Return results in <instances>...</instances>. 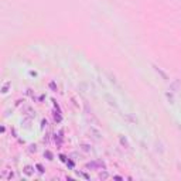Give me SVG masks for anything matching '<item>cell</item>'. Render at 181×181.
Wrapping results in <instances>:
<instances>
[{"label":"cell","mask_w":181,"mask_h":181,"mask_svg":"<svg viewBox=\"0 0 181 181\" xmlns=\"http://www.w3.org/2000/svg\"><path fill=\"white\" fill-rule=\"evenodd\" d=\"M108 177H109V174H108L106 171H102L100 174H99V178H100V180H106Z\"/></svg>","instance_id":"9c48e42d"},{"label":"cell","mask_w":181,"mask_h":181,"mask_svg":"<svg viewBox=\"0 0 181 181\" xmlns=\"http://www.w3.org/2000/svg\"><path fill=\"white\" fill-rule=\"evenodd\" d=\"M50 86H51L52 89H55V84H54V82H51V84H50Z\"/></svg>","instance_id":"9a60e30c"},{"label":"cell","mask_w":181,"mask_h":181,"mask_svg":"<svg viewBox=\"0 0 181 181\" xmlns=\"http://www.w3.org/2000/svg\"><path fill=\"white\" fill-rule=\"evenodd\" d=\"M119 140H120V144L124 146V149H129V143H127V140L123 137V136H119Z\"/></svg>","instance_id":"8992f818"},{"label":"cell","mask_w":181,"mask_h":181,"mask_svg":"<svg viewBox=\"0 0 181 181\" xmlns=\"http://www.w3.org/2000/svg\"><path fill=\"white\" fill-rule=\"evenodd\" d=\"M9 86H10V82H6V84L3 85V88H2V92H3V93H6V92H7V89H9Z\"/></svg>","instance_id":"30bf717a"},{"label":"cell","mask_w":181,"mask_h":181,"mask_svg":"<svg viewBox=\"0 0 181 181\" xmlns=\"http://www.w3.org/2000/svg\"><path fill=\"white\" fill-rule=\"evenodd\" d=\"M45 156L48 157V160H52V154H51V152H45Z\"/></svg>","instance_id":"7c38bea8"},{"label":"cell","mask_w":181,"mask_h":181,"mask_svg":"<svg viewBox=\"0 0 181 181\" xmlns=\"http://www.w3.org/2000/svg\"><path fill=\"white\" fill-rule=\"evenodd\" d=\"M82 149H84L85 152H89V150H91V149H89V146H86V144H82Z\"/></svg>","instance_id":"5bb4252c"},{"label":"cell","mask_w":181,"mask_h":181,"mask_svg":"<svg viewBox=\"0 0 181 181\" xmlns=\"http://www.w3.org/2000/svg\"><path fill=\"white\" fill-rule=\"evenodd\" d=\"M105 99L108 100V103L110 105V106H113L115 109H118V103H116V100L113 99V98H112L110 95H109V93H106V95H105Z\"/></svg>","instance_id":"7a4b0ae2"},{"label":"cell","mask_w":181,"mask_h":181,"mask_svg":"<svg viewBox=\"0 0 181 181\" xmlns=\"http://www.w3.org/2000/svg\"><path fill=\"white\" fill-rule=\"evenodd\" d=\"M37 168H38L40 173H44V168H43V165H41V164H37Z\"/></svg>","instance_id":"4fadbf2b"},{"label":"cell","mask_w":181,"mask_h":181,"mask_svg":"<svg viewBox=\"0 0 181 181\" xmlns=\"http://www.w3.org/2000/svg\"><path fill=\"white\" fill-rule=\"evenodd\" d=\"M23 171H24V173H26V174H27V175H31L33 173H34V168L31 167V165H26Z\"/></svg>","instance_id":"5b68a950"},{"label":"cell","mask_w":181,"mask_h":181,"mask_svg":"<svg viewBox=\"0 0 181 181\" xmlns=\"http://www.w3.org/2000/svg\"><path fill=\"white\" fill-rule=\"evenodd\" d=\"M108 77H109V79H110V82H112V84H113V85H116V86H118V88L120 89V85L118 84V81H116L115 75H112L110 72H108Z\"/></svg>","instance_id":"277c9868"},{"label":"cell","mask_w":181,"mask_h":181,"mask_svg":"<svg viewBox=\"0 0 181 181\" xmlns=\"http://www.w3.org/2000/svg\"><path fill=\"white\" fill-rule=\"evenodd\" d=\"M167 98L170 99V102H171V103H174V98H173V95L170 92H167Z\"/></svg>","instance_id":"8fae6325"},{"label":"cell","mask_w":181,"mask_h":181,"mask_svg":"<svg viewBox=\"0 0 181 181\" xmlns=\"http://www.w3.org/2000/svg\"><path fill=\"white\" fill-rule=\"evenodd\" d=\"M178 81H174V82H173V84H171V86H170V89L168 91H171V92H177V88H178Z\"/></svg>","instance_id":"52a82bcc"},{"label":"cell","mask_w":181,"mask_h":181,"mask_svg":"<svg viewBox=\"0 0 181 181\" xmlns=\"http://www.w3.org/2000/svg\"><path fill=\"white\" fill-rule=\"evenodd\" d=\"M180 130H181V127H180Z\"/></svg>","instance_id":"2e32d148"},{"label":"cell","mask_w":181,"mask_h":181,"mask_svg":"<svg viewBox=\"0 0 181 181\" xmlns=\"http://www.w3.org/2000/svg\"><path fill=\"white\" fill-rule=\"evenodd\" d=\"M154 69H156V72H157V74H160V75H161V78H163L164 81H168V77H167V74H165L163 69H160V68H158L157 65H154Z\"/></svg>","instance_id":"3957f363"},{"label":"cell","mask_w":181,"mask_h":181,"mask_svg":"<svg viewBox=\"0 0 181 181\" xmlns=\"http://www.w3.org/2000/svg\"><path fill=\"white\" fill-rule=\"evenodd\" d=\"M124 119H127V120L132 122V123H136V122H137V119H134L132 115H124Z\"/></svg>","instance_id":"ba28073f"},{"label":"cell","mask_w":181,"mask_h":181,"mask_svg":"<svg viewBox=\"0 0 181 181\" xmlns=\"http://www.w3.org/2000/svg\"><path fill=\"white\" fill-rule=\"evenodd\" d=\"M89 132H91V134L93 136V139H95V140H100L102 139V133L99 130L96 129V127H93V126H91V129H89Z\"/></svg>","instance_id":"6da1fadb"}]
</instances>
